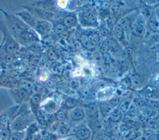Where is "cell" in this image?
<instances>
[{
  "label": "cell",
  "instance_id": "1f68e13d",
  "mask_svg": "<svg viewBox=\"0 0 159 140\" xmlns=\"http://www.w3.org/2000/svg\"><path fill=\"white\" fill-rule=\"evenodd\" d=\"M112 93V90L110 89H104L102 90V91L99 92L98 93V97H99L100 96L102 95L103 94H104L102 98H104V97H107L108 96H110Z\"/></svg>",
  "mask_w": 159,
  "mask_h": 140
},
{
  "label": "cell",
  "instance_id": "ac0fdd59",
  "mask_svg": "<svg viewBox=\"0 0 159 140\" xmlns=\"http://www.w3.org/2000/svg\"><path fill=\"white\" fill-rule=\"evenodd\" d=\"M121 115H122L121 112L118 108H116L111 113L109 116V119L114 122H117L120 119Z\"/></svg>",
  "mask_w": 159,
  "mask_h": 140
},
{
  "label": "cell",
  "instance_id": "5b68a950",
  "mask_svg": "<svg viewBox=\"0 0 159 140\" xmlns=\"http://www.w3.org/2000/svg\"><path fill=\"white\" fill-rule=\"evenodd\" d=\"M80 41L86 48L93 50L99 45L100 38L98 34L93 33L88 35H83L80 38Z\"/></svg>",
  "mask_w": 159,
  "mask_h": 140
},
{
  "label": "cell",
  "instance_id": "44dd1931",
  "mask_svg": "<svg viewBox=\"0 0 159 140\" xmlns=\"http://www.w3.org/2000/svg\"><path fill=\"white\" fill-rule=\"evenodd\" d=\"M86 113L90 116H94L97 113V107L94 103H89L86 107Z\"/></svg>",
  "mask_w": 159,
  "mask_h": 140
},
{
  "label": "cell",
  "instance_id": "d6a6232c",
  "mask_svg": "<svg viewBox=\"0 0 159 140\" xmlns=\"http://www.w3.org/2000/svg\"><path fill=\"white\" fill-rule=\"evenodd\" d=\"M55 117H56L57 120H58V121H63L66 118V114H65L64 111L59 110L55 114Z\"/></svg>",
  "mask_w": 159,
  "mask_h": 140
},
{
  "label": "cell",
  "instance_id": "7a4b0ae2",
  "mask_svg": "<svg viewBox=\"0 0 159 140\" xmlns=\"http://www.w3.org/2000/svg\"><path fill=\"white\" fill-rule=\"evenodd\" d=\"M0 30L2 32L4 35L3 41L5 42L4 45V51L9 54L16 51L19 49V44L9 32L6 24L2 21L0 22Z\"/></svg>",
  "mask_w": 159,
  "mask_h": 140
},
{
  "label": "cell",
  "instance_id": "4dcf8cb0",
  "mask_svg": "<svg viewBox=\"0 0 159 140\" xmlns=\"http://www.w3.org/2000/svg\"><path fill=\"white\" fill-rule=\"evenodd\" d=\"M23 133L16 132L11 134L9 140H22L23 138Z\"/></svg>",
  "mask_w": 159,
  "mask_h": 140
},
{
  "label": "cell",
  "instance_id": "8992f818",
  "mask_svg": "<svg viewBox=\"0 0 159 140\" xmlns=\"http://www.w3.org/2000/svg\"><path fill=\"white\" fill-rule=\"evenodd\" d=\"M40 37L47 36L52 30V25L49 21L37 20L34 29Z\"/></svg>",
  "mask_w": 159,
  "mask_h": 140
},
{
  "label": "cell",
  "instance_id": "f35d334b",
  "mask_svg": "<svg viewBox=\"0 0 159 140\" xmlns=\"http://www.w3.org/2000/svg\"><path fill=\"white\" fill-rule=\"evenodd\" d=\"M48 55L49 58H50L51 59H55L56 58H57L55 53L53 50H50L48 51Z\"/></svg>",
  "mask_w": 159,
  "mask_h": 140
},
{
  "label": "cell",
  "instance_id": "f1b7e54d",
  "mask_svg": "<svg viewBox=\"0 0 159 140\" xmlns=\"http://www.w3.org/2000/svg\"><path fill=\"white\" fill-rule=\"evenodd\" d=\"M11 135V134L10 133V131L7 129L2 130L0 134L1 138L2 140H9Z\"/></svg>",
  "mask_w": 159,
  "mask_h": 140
},
{
  "label": "cell",
  "instance_id": "ffe728a7",
  "mask_svg": "<svg viewBox=\"0 0 159 140\" xmlns=\"http://www.w3.org/2000/svg\"><path fill=\"white\" fill-rule=\"evenodd\" d=\"M40 100V96L39 94H34L32 95L30 99V103L33 108H36L38 107Z\"/></svg>",
  "mask_w": 159,
  "mask_h": 140
},
{
  "label": "cell",
  "instance_id": "8d00e7d4",
  "mask_svg": "<svg viewBox=\"0 0 159 140\" xmlns=\"http://www.w3.org/2000/svg\"><path fill=\"white\" fill-rule=\"evenodd\" d=\"M147 125L149 128H153L155 126H156L155 124V120L153 119V118H150L148 121H147Z\"/></svg>",
  "mask_w": 159,
  "mask_h": 140
},
{
  "label": "cell",
  "instance_id": "ab89813d",
  "mask_svg": "<svg viewBox=\"0 0 159 140\" xmlns=\"http://www.w3.org/2000/svg\"><path fill=\"white\" fill-rule=\"evenodd\" d=\"M120 131H121L122 133H126V132L128 131V128L125 125H121V126H120Z\"/></svg>",
  "mask_w": 159,
  "mask_h": 140
},
{
  "label": "cell",
  "instance_id": "60d3db41",
  "mask_svg": "<svg viewBox=\"0 0 159 140\" xmlns=\"http://www.w3.org/2000/svg\"><path fill=\"white\" fill-rule=\"evenodd\" d=\"M154 139H155V140H159V131H157L155 133Z\"/></svg>",
  "mask_w": 159,
  "mask_h": 140
},
{
  "label": "cell",
  "instance_id": "4316f807",
  "mask_svg": "<svg viewBox=\"0 0 159 140\" xmlns=\"http://www.w3.org/2000/svg\"><path fill=\"white\" fill-rule=\"evenodd\" d=\"M147 105L152 108L153 110H159V103L154 100L147 99Z\"/></svg>",
  "mask_w": 159,
  "mask_h": 140
},
{
  "label": "cell",
  "instance_id": "e575fe53",
  "mask_svg": "<svg viewBox=\"0 0 159 140\" xmlns=\"http://www.w3.org/2000/svg\"><path fill=\"white\" fill-rule=\"evenodd\" d=\"M119 103V98H117V97H115V98H112L109 102V105L113 107H115L116 106L118 103Z\"/></svg>",
  "mask_w": 159,
  "mask_h": 140
},
{
  "label": "cell",
  "instance_id": "4fadbf2b",
  "mask_svg": "<svg viewBox=\"0 0 159 140\" xmlns=\"http://www.w3.org/2000/svg\"><path fill=\"white\" fill-rule=\"evenodd\" d=\"M15 94L17 96V97L22 100H27L29 97V92L25 88H24V87H21L20 89L16 90Z\"/></svg>",
  "mask_w": 159,
  "mask_h": 140
},
{
  "label": "cell",
  "instance_id": "6da1fadb",
  "mask_svg": "<svg viewBox=\"0 0 159 140\" xmlns=\"http://www.w3.org/2000/svg\"><path fill=\"white\" fill-rule=\"evenodd\" d=\"M1 11L2 12L5 17L6 27L10 34L16 40V41L21 33L29 30V28H31L28 27L16 14L14 15L12 14H9L7 12L2 11V9H1Z\"/></svg>",
  "mask_w": 159,
  "mask_h": 140
},
{
  "label": "cell",
  "instance_id": "8fae6325",
  "mask_svg": "<svg viewBox=\"0 0 159 140\" xmlns=\"http://www.w3.org/2000/svg\"><path fill=\"white\" fill-rule=\"evenodd\" d=\"M62 24L64 25V26L66 28H71L74 27L76 25V19L73 15H67L63 19Z\"/></svg>",
  "mask_w": 159,
  "mask_h": 140
},
{
  "label": "cell",
  "instance_id": "9a60e30c",
  "mask_svg": "<svg viewBox=\"0 0 159 140\" xmlns=\"http://www.w3.org/2000/svg\"><path fill=\"white\" fill-rule=\"evenodd\" d=\"M130 84L135 87H139L143 84V79L139 74H134L132 76Z\"/></svg>",
  "mask_w": 159,
  "mask_h": 140
},
{
  "label": "cell",
  "instance_id": "2e32d148",
  "mask_svg": "<svg viewBox=\"0 0 159 140\" xmlns=\"http://www.w3.org/2000/svg\"><path fill=\"white\" fill-rule=\"evenodd\" d=\"M159 94L157 90H150V89H146L143 91V95L147 98V99L154 100L157 98Z\"/></svg>",
  "mask_w": 159,
  "mask_h": 140
},
{
  "label": "cell",
  "instance_id": "74e56055",
  "mask_svg": "<svg viewBox=\"0 0 159 140\" xmlns=\"http://www.w3.org/2000/svg\"><path fill=\"white\" fill-rule=\"evenodd\" d=\"M67 133V129L65 126H61L58 129V133L60 135H65Z\"/></svg>",
  "mask_w": 159,
  "mask_h": 140
},
{
  "label": "cell",
  "instance_id": "83f0119b",
  "mask_svg": "<svg viewBox=\"0 0 159 140\" xmlns=\"http://www.w3.org/2000/svg\"><path fill=\"white\" fill-rule=\"evenodd\" d=\"M77 101L72 98H67L65 102V106L67 108H72L76 106Z\"/></svg>",
  "mask_w": 159,
  "mask_h": 140
},
{
  "label": "cell",
  "instance_id": "7c38bea8",
  "mask_svg": "<svg viewBox=\"0 0 159 140\" xmlns=\"http://www.w3.org/2000/svg\"><path fill=\"white\" fill-rule=\"evenodd\" d=\"M71 118L74 121H80L82 120L84 116V114L83 111L80 108H75L72 110L70 114Z\"/></svg>",
  "mask_w": 159,
  "mask_h": 140
},
{
  "label": "cell",
  "instance_id": "cb8c5ba5",
  "mask_svg": "<svg viewBox=\"0 0 159 140\" xmlns=\"http://www.w3.org/2000/svg\"><path fill=\"white\" fill-rule=\"evenodd\" d=\"M66 28L62 23L57 24L54 27V32L58 35H61L63 32L66 31Z\"/></svg>",
  "mask_w": 159,
  "mask_h": 140
},
{
  "label": "cell",
  "instance_id": "5bb4252c",
  "mask_svg": "<svg viewBox=\"0 0 159 140\" xmlns=\"http://www.w3.org/2000/svg\"><path fill=\"white\" fill-rule=\"evenodd\" d=\"M133 33L137 37H142L145 33V28L140 24H135L132 27Z\"/></svg>",
  "mask_w": 159,
  "mask_h": 140
},
{
  "label": "cell",
  "instance_id": "e0dca14e",
  "mask_svg": "<svg viewBox=\"0 0 159 140\" xmlns=\"http://www.w3.org/2000/svg\"><path fill=\"white\" fill-rule=\"evenodd\" d=\"M117 25L122 28V30H128L130 27V22L126 17L120 19Z\"/></svg>",
  "mask_w": 159,
  "mask_h": 140
},
{
  "label": "cell",
  "instance_id": "836d02e7",
  "mask_svg": "<svg viewBox=\"0 0 159 140\" xmlns=\"http://www.w3.org/2000/svg\"><path fill=\"white\" fill-rule=\"evenodd\" d=\"M112 108V107H111L109 104H107L106 105H104V106H102V108H101V113H102L104 115H107L111 111Z\"/></svg>",
  "mask_w": 159,
  "mask_h": 140
},
{
  "label": "cell",
  "instance_id": "484cf974",
  "mask_svg": "<svg viewBox=\"0 0 159 140\" xmlns=\"http://www.w3.org/2000/svg\"><path fill=\"white\" fill-rule=\"evenodd\" d=\"M155 133L153 130L149 129L144 131L143 133V138L145 140H152L154 139Z\"/></svg>",
  "mask_w": 159,
  "mask_h": 140
},
{
  "label": "cell",
  "instance_id": "d6986e66",
  "mask_svg": "<svg viewBox=\"0 0 159 140\" xmlns=\"http://www.w3.org/2000/svg\"><path fill=\"white\" fill-rule=\"evenodd\" d=\"M140 111L144 116L148 117V118L151 117L154 113V110L147 105H145L140 108Z\"/></svg>",
  "mask_w": 159,
  "mask_h": 140
},
{
  "label": "cell",
  "instance_id": "52a82bcc",
  "mask_svg": "<svg viewBox=\"0 0 159 140\" xmlns=\"http://www.w3.org/2000/svg\"><path fill=\"white\" fill-rule=\"evenodd\" d=\"M28 27L34 29L37 20L26 10L17 12L16 14Z\"/></svg>",
  "mask_w": 159,
  "mask_h": 140
},
{
  "label": "cell",
  "instance_id": "9c48e42d",
  "mask_svg": "<svg viewBox=\"0 0 159 140\" xmlns=\"http://www.w3.org/2000/svg\"><path fill=\"white\" fill-rule=\"evenodd\" d=\"M82 19L88 25H95L97 22V19H96V15L91 11L84 12L82 15Z\"/></svg>",
  "mask_w": 159,
  "mask_h": 140
},
{
  "label": "cell",
  "instance_id": "30bf717a",
  "mask_svg": "<svg viewBox=\"0 0 159 140\" xmlns=\"http://www.w3.org/2000/svg\"><path fill=\"white\" fill-rule=\"evenodd\" d=\"M90 131L87 128H81L78 129L75 134L76 137L80 140H85L89 138L90 136Z\"/></svg>",
  "mask_w": 159,
  "mask_h": 140
},
{
  "label": "cell",
  "instance_id": "b9f144b4",
  "mask_svg": "<svg viewBox=\"0 0 159 140\" xmlns=\"http://www.w3.org/2000/svg\"><path fill=\"white\" fill-rule=\"evenodd\" d=\"M155 124L157 127L159 129V115L155 119Z\"/></svg>",
  "mask_w": 159,
  "mask_h": 140
},
{
  "label": "cell",
  "instance_id": "d590c367",
  "mask_svg": "<svg viewBox=\"0 0 159 140\" xmlns=\"http://www.w3.org/2000/svg\"><path fill=\"white\" fill-rule=\"evenodd\" d=\"M116 22V18L114 16L110 17L107 20V24L111 26H114Z\"/></svg>",
  "mask_w": 159,
  "mask_h": 140
},
{
  "label": "cell",
  "instance_id": "277c9868",
  "mask_svg": "<svg viewBox=\"0 0 159 140\" xmlns=\"http://www.w3.org/2000/svg\"><path fill=\"white\" fill-rule=\"evenodd\" d=\"M40 40V37L35 31L32 28H29L21 33L16 42L22 45H29Z\"/></svg>",
  "mask_w": 159,
  "mask_h": 140
},
{
  "label": "cell",
  "instance_id": "603a6c76",
  "mask_svg": "<svg viewBox=\"0 0 159 140\" xmlns=\"http://www.w3.org/2000/svg\"><path fill=\"white\" fill-rule=\"evenodd\" d=\"M130 103L129 101H123L117 108L121 113H124L126 112H128L130 107Z\"/></svg>",
  "mask_w": 159,
  "mask_h": 140
},
{
  "label": "cell",
  "instance_id": "7402d4cb",
  "mask_svg": "<svg viewBox=\"0 0 159 140\" xmlns=\"http://www.w3.org/2000/svg\"><path fill=\"white\" fill-rule=\"evenodd\" d=\"M134 105L137 108H142L145 105H147V99L139 97V98H135L134 100Z\"/></svg>",
  "mask_w": 159,
  "mask_h": 140
},
{
  "label": "cell",
  "instance_id": "f546056e",
  "mask_svg": "<svg viewBox=\"0 0 159 140\" xmlns=\"http://www.w3.org/2000/svg\"><path fill=\"white\" fill-rule=\"evenodd\" d=\"M128 113L132 116H135L139 115V110H138V108H137L135 105H130L128 110Z\"/></svg>",
  "mask_w": 159,
  "mask_h": 140
},
{
  "label": "cell",
  "instance_id": "d4e9b609",
  "mask_svg": "<svg viewBox=\"0 0 159 140\" xmlns=\"http://www.w3.org/2000/svg\"><path fill=\"white\" fill-rule=\"evenodd\" d=\"M122 32H123V30L117 24H116L113 27V33H114L115 37L117 39H119V40L121 39V38L122 37Z\"/></svg>",
  "mask_w": 159,
  "mask_h": 140
},
{
  "label": "cell",
  "instance_id": "ba28073f",
  "mask_svg": "<svg viewBox=\"0 0 159 140\" xmlns=\"http://www.w3.org/2000/svg\"><path fill=\"white\" fill-rule=\"evenodd\" d=\"M28 119L26 115H22L17 118L12 124V129L16 131H20L27 125Z\"/></svg>",
  "mask_w": 159,
  "mask_h": 140
},
{
  "label": "cell",
  "instance_id": "3957f363",
  "mask_svg": "<svg viewBox=\"0 0 159 140\" xmlns=\"http://www.w3.org/2000/svg\"><path fill=\"white\" fill-rule=\"evenodd\" d=\"M25 9L28 11L37 20H50L53 17V14L51 12L43 9L38 7L34 6H24Z\"/></svg>",
  "mask_w": 159,
  "mask_h": 140
}]
</instances>
